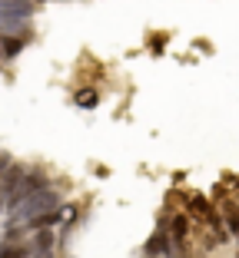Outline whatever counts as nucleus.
<instances>
[{
	"mask_svg": "<svg viewBox=\"0 0 239 258\" xmlns=\"http://www.w3.org/2000/svg\"><path fill=\"white\" fill-rule=\"evenodd\" d=\"M67 202L63 199V192L57 189H43V192H37V196H30V199H23L17 209H10L7 212V225L4 228H14V225H23L27 219H33V215H43V212H50V209H60V205Z\"/></svg>",
	"mask_w": 239,
	"mask_h": 258,
	"instance_id": "f257e3e1",
	"label": "nucleus"
},
{
	"mask_svg": "<svg viewBox=\"0 0 239 258\" xmlns=\"http://www.w3.org/2000/svg\"><path fill=\"white\" fill-rule=\"evenodd\" d=\"M54 185H57V182H54V175L46 172L43 166H30V169H27V175H23V182L7 196V212H10V209H17L23 199L37 196V192H43V189H54Z\"/></svg>",
	"mask_w": 239,
	"mask_h": 258,
	"instance_id": "f03ea898",
	"label": "nucleus"
},
{
	"mask_svg": "<svg viewBox=\"0 0 239 258\" xmlns=\"http://www.w3.org/2000/svg\"><path fill=\"white\" fill-rule=\"evenodd\" d=\"M163 219H166V232H170V242H173V251H176V258L183 255V251H189V238H193V222H189V215L179 209V212H163Z\"/></svg>",
	"mask_w": 239,
	"mask_h": 258,
	"instance_id": "7ed1b4c3",
	"label": "nucleus"
},
{
	"mask_svg": "<svg viewBox=\"0 0 239 258\" xmlns=\"http://www.w3.org/2000/svg\"><path fill=\"white\" fill-rule=\"evenodd\" d=\"M183 212L189 215V222H193V225H206L209 215L216 212V202H213L206 192H189V199H186V209H183Z\"/></svg>",
	"mask_w": 239,
	"mask_h": 258,
	"instance_id": "20e7f679",
	"label": "nucleus"
},
{
	"mask_svg": "<svg viewBox=\"0 0 239 258\" xmlns=\"http://www.w3.org/2000/svg\"><path fill=\"white\" fill-rule=\"evenodd\" d=\"M0 37H23V40H33V23H30V20H20V17L0 14Z\"/></svg>",
	"mask_w": 239,
	"mask_h": 258,
	"instance_id": "39448f33",
	"label": "nucleus"
},
{
	"mask_svg": "<svg viewBox=\"0 0 239 258\" xmlns=\"http://www.w3.org/2000/svg\"><path fill=\"white\" fill-rule=\"evenodd\" d=\"M57 238H60L57 228H40V232H30V235H27V242H30V255H33V251H57Z\"/></svg>",
	"mask_w": 239,
	"mask_h": 258,
	"instance_id": "423d86ee",
	"label": "nucleus"
},
{
	"mask_svg": "<svg viewBox=\"0 0 239 258\" xmlns=\"http://www.w3.org/2000/svg\"><path fill=\"white\" fill-rule=\"evenodd\" d=\"M27 169H30V166H23V162H17V159H14V166H10L7 172L0 175V192H4V196H10V192H14L17 185L23 182V175H27Z\"/></svg>",
	"mask_w": 239,
	"mask_h": 258,
	"instance_id": "0eeeda50",
	"label": "nucleus"
},
{
	"mask_svg": "<svg viewBox=\"0 0 239 258\" xmlns=\"http://www.w3.org/2000/svg\"><path fill=\"white\" fill-rule=\"evenodd\" d=\"M0 14L20 17V20H33V14H37V4H33V0H7V4H0Z\"/></svg>",
	"mask_w": 239,
	"mask_h": 258,
	"instance_id": "6e6552de",
	"label": "nucleus"
},
{
	"mask_svg": "<svg viewBox=\"0 0 239 258\" xmlns=\"http://www.w3.org/2000/svg\"><path fill=\"white\" fill-rule=\"evenodd\" d=\"M0 258H30V242L27 238L10 242V238L0 235Z\"/></svg>",
	"mask_w": 239,
	"mask_h": 258,
	"instance_id": "1a4fd4ad",
	"label": "nucleus"
},
{
	"mask_svg": "<svg viewBox=\"0 0 239 258\" xmlns=\"http://www.w3.org/2000/svg\"><path fill=\"white\" fill-rule=\"evenodd\" d=\"M27 43H30V40H23V37H0V56H4V63L17 60V56L27 50Z\"/></svg>",
	"mask_w": 239,
	"mask_h": 258,
	"instance_id": "9d476101",
	"label": "nucleus"
},
{
	"mask_svg": "<svg viewBox=\"0 0 239 258\" xmlns=\"http://www.w3.org/2000/svg\"><path fill=\"white\" fill-rule=\"evenodd\" d=\"M73 106L97 109V106H100V90H97V86H83V90H77V93H73Z\"/></svg>",
	"mask_w": 239,
	"mask_h": 258,
	"instance_id": "9b49d317",
	"label": "nucleus"
},
{
	"mask_svg": "<svg viewBox=\"0 0 239 258\" xmlns=\"http://www.w3.org/2000/svg\"><path fill=\"white\" fill-rule=\"evenodd\" d=\"M166 33H156V37H150V50H153V53H163V43H166Z\"/></svg>",
	"mask_w": 239,
	"mask_h": 258,
	"instance_id": "f8f14e48",
	"label": "nucleus"
},
{
	"mask_svg": "<svg viewBox=\"0 0 239 258\" xmlns=\"http://www.w3.org/2000/svg\"><path fill=\"white\" fill-rule=\"evenodd\" d=\"M10 166H14V156H10V152H7V149H0V175L7 172V169H10Z\"/></svg>",
	"mask_w": 239,
	"mask_h": 258,
	"instance_id": "ddd939ff",
	"label": "nucleus"
},
{
	"mask_svg": "<svg viewBox=\"0 0 239 258\" xmlns=\"http://www.w3.org/2000/svg\"><path fill=\"white\" fill-rule=\"evenodd\" d=\"M4 215H7V196L0 192V219H4Z\"/></svg>",
	"mask_w": 239,
	"mask_h": 258,
	"instance_id": "4468645a",
	"label": "nucleus"
},
{
	"mask_svg": "<svg viewBox=\"0 0 239 258\" xmlns=\"http://www.w3.org/2000/svg\"><path fill=\"white\" fill-rule=\"evenodd\" d=\"M30 258H57V251H33Z\"/></svg>",
	"mask_w": 239,
	"mask_h": 258,
	"instance_id": "2eb2a0df",
	"label": "nucleus"
},
{
	"mask_svg": "<svg viewBox=\"0 0 239 258\" xmlns=\"http://www.w3.org/2000/svg\"><path fill=\"white\" fill-rule=\"evenodd\" d=\"M179 258H196V255H189V251H183V255H179Z\"/></svg>",
	"mask_w": 239,
	"mask_h": 258,
	"instance_id": "dca6fc26",
	"label": "nucleus"
},
{
	"mask_svg": "<svg viewBox=\"0 0 239 258\" xmlns=\"http://www.w3.org/2000/svg\"><path fill=\"white\" fill-rule=\"evenodd\" d=\"M236 245H239V235H236Z\"/></svg>",
	"mask_w": 239,
	"mask_h": 258,
	"instance_id": "f3484780",
	"label": "nucleus"
},
{
	"mask_svg": "<svg viewBox=\"0 0 239 258\" xmlns=\"http://www.w3.org/2000/svg\"><path fill=\"white\" fill-rule=\"evenodd\" d=\"M0 4H7V0H0Z\"/></svg>",
	"mask_w": 239,
	"mask_h": 258,
	"instance_id": "a211bd4d",
	"label": "nucleus"
}]
</instances>
